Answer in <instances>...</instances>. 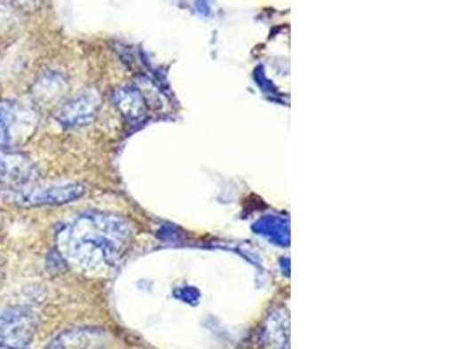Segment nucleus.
Returning <instances> with one entry per match:
<instances>
[{
  "instance_id": "20e7f679",
  "label": "nucleus",
  "mask_w": 465,
  "mask_h": 349,
  "mask_svg": "<svg viewBox=\"0 0 465 349\" xmlns=\"http://www.w3.org/2000/svg\"><path fill=\"white\" fill-rule=\"evenodd\" d=\"M35 177L32 161L18 152L0 149V186L27 184Z\"/></svg>"
},
{
  "instance_id": "7ed1b4c3",
  "label": "nucleus",
  "mask_w": 465,
  "mask_h": 349,
  "mask_svg": "<svg viewBox=\"0 0 465 349\" xmlns=\"http://www.w3.org/2000/svg\"><path fill=\"white\" fill-rule=\"evenodd\" d=\"M98 107H99V100L94 93H91V91L81 93V95L70 99L59 107L56 119L67 128L83 126V124H88L90 121H93V117L98 112Z\"/></svg>"
},
{
  "instance_id": "0eeeda50",
  "label": "nucleus",
  "mask_w": 465,
  "mask_h": 349,
  "mask_svg": "<svg viewBox=\"0 0 465 349\" xmlns=\"http://www.w3.org/2000/svg\"><path fill=\"white\" fill-rule=\"evenodd\" d=\"M43 0H12V4L21 9V11H27V12H34L39 9Z\"/></svg>"
},
{
  "instance_id": "f257e3e1",
  "label": "nucleus",
  "mask_w": 465,
  "mask_h": 349,
  "mask_svg": "<svg viewBox=\"0 0 465 349\" xmlns=\"http://www.w3.org/2000/svg\"><path fill=\"white\" fill-rule=\"evenodd\" d=\"M130 226L112 215L88 213L77 217L58 234L61 253L90 273L112 269L130 242Z\"/></svg>"
},
{
  "instance_id": "39448f33",
  "label": "nucleus",
  "mask_w": 465,
  "mask_h": 349,
  "mask_svg": "<svg viewBox=\"0 0 465 349\" xmlns=\"http://www.w3.org/2000/svg\"><path fill=\"white\" fill-rule=\"evenodd\" d=\"M84 194L83 186H59L47 189H32L28 193L16 194V201L25 206H41V204H65L79 200Z\"/></svg>"
},
{
  "instance_id": "6e6552de",
  "label": "nucleus",
  "mask_w": 465,
  "mask_h": 349,
  "mask_svg": "<svg viewBox=\"0 0 465 349\" xmlns=\"http://www.w3.org/2000/svg\"><path fill=\"white\" fill-rule=\"evenodd\" d=\"M7 140H9L7 130H5V126H4L2 121H0V149H4V147L7 146Z\"/></svg>"
},
{
  "instance_id": "f03ea898",
  "label": "nucleus",
  "mask_w": 465,
  "mask_h": 349,
  "mask_svg": "<svg viewBox=\"0 0 465 349\" xmlns=\"http://www.w3.org/2000/svg\"><path fill=\"white\" fill-rule=\"evenodd\" d=\"M34 334L32 314L11 311L0 314V346L23 349L30 345Z\"/></svg>"
},
{
  "instance_id": "423d86ee",
  "label": "nucleus",
  "mask_w": 465,
  "mask_h": 349,
  "mask_svg": "<svg viewBox=\"0 0 465 349\" xmlns=\"http://www.w3.org/2000/svg\"><path fill=\"white\" fill-rule=\"evenodd\" d=\"M115 101L119 105V108L126 114V115H137L141 110L140 97L135 91L130 90H121L115 95Z\"/></svg>"
}]
</instances>
